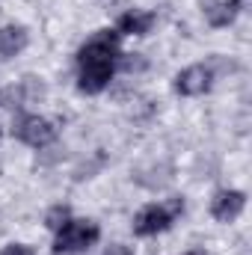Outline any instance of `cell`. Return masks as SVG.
Returning a JSON list of instances; mask_svg holds the SVG:
<instances>
[{"label":"cell","instance_id":"obj_8","mask_svg":"<svg viewBox=\"0 0 252 255\" xmlns=\"http://www.w3.org/2000/svg\"><path fill=\"white\" fill-rule=\"evenodd\" d=\"M154 12H145V9H130L125 12L122 18H119V24H116V33H125V36H145V33H151V27H154Z\"/></svg>","mask_w":252,"mask_h":255},{"label":"cell","instance_id":"obj_15","mask_svg":"<svg viewBox=\"0 0 252 255\" xmlns=\"http://www.w3.org/2000/svg\"><path fill=\"white\" fill-rule=\"evenodd\" d=\"M184 255H208L205 250H190V253H184Z\"/></svg>","mask_w":252,"mask_h":255},{"label":"cell","instance_id":"obj_3","mask_svg":"<svg viewBox=\"0 0 252 255\" xmlns=\"http://www.w3.org/2000/svg\"><path fill=\"white\" fill-rule=\"evenodd\" d=\"M101 238L98 223L92 220H68L65 226L57 229V241H54V253L57 255H77L86 253L89 247H95Z\"/></svg>","mask_w":252,"mask_h":255},{"label":"cell","instance_id":"obj_5","mask_svg":"<svg viewBox=\"0 0 252 255\" xmlns=\"http://www.w3.org/2000/svg\"><path fill=\"white\" fill-rule=\"evenodd\" d=\"M45 98V83L33 74H27L18 86H6L0 89V107L6 110H18V107H27V104H39Z\"/></svg>","mask_w":252,"mask_h":255},{"label":"cell","instance_id":"obj_14","mask_svg":"<svg viewBox=\"0 0 252 255\" xmlns=\"http://www.w3.org/2000/svg\"><path fill=\"white\" fill-rule=\"evenodd\" d=\"M104 255H133V253H130L127 247H122V244H113V247H110Z\"/></svg>","mask_w":252,"mask_h":255},{"label":"cell","instance_id":"obj_11","mask_svg":"<svg viewBox=\"0 0 252 255\" xmlns=\"http://www.w3.org/2000/svg\"><path fill=\"white\" fill-rule=\"evenodd\" d=\"M71 220V211H68V205H54L48 214H45V226L51 229V232H57L60 226H65Z\"/></svg>","mask_w":252,"mask_h":255},{"label":"cell","instance_id":"obj_16","mask_svg":"<svg viewBox=\"0 0 252 255\" xmlns=\"http://www.w3.org/2000/svg\"><path fill=\"white\" fill-rule=\"evenodd\" d=\"M0 136H3V130H0Z\"/></svg>","mask_w":252,"mask_h":255},{"label":"cell","instance_id":"obj_6","mask_svg":"<svg viewBox=\"0 0 252 255\" xmlns=\"http://www.w3.org/2000/svg\"><path fill=\"white\" fill-rule=\"evenodd\" d=\"M211 83H214V71H211V65H187L184 71H178V77H175V92H181V95H205L208 89H211Z\"/></svg>","mask_w":252,"mask_h":255},{"label":"cell","instance_id":"obj_12","mask_svg":"<svg viewBox=\"0 0 252 255\" xmlns=\"http://www.w3.org/2000/svg\"><path fill=\"white\" fill-rule=\"evenodd\" d=\"M0 255H36V250H33V247H27V244H9Z\"/></svg>","mask_w":252,"mask_h":255},{"label":"cell","instance_id":"obj_7","mask_svg":"<svg viewBox=\"0 0 252 255\" xmlns=\"http://www.w3.org/2000/svg\"><path fill=\"white\" fill-rule=\"evenodd\" d=\"M247 208V193L241 190H220L211 199V217L220 220V223H232L244 214Z\"/></svg>","mask_w":252,"mask_h":255},{"label":"cell","instance_id":"obj_4","mask_svg":"<svg viewBox=\"0 0 252 255\" xmlns=\"http://www.w3.org/2000/svg\"><path fill=\"white\" fill-rule=\"evenodd\" d=\"M12 133L15 139H21L24 145H33V148H45L57 139V125L42 119V116H21L15 119L12 125Z\"/></svg>","mask_w":252,"mask_h":255},{"label":"cell","instance_id":"obj_2","mask_svg":"<svg viewBox=\"0 0 252 255\" xmlns=\"http://www.w3.org/2000/svg\"><path fill=\"white\" fill-rule=\"evenodd\" d=\"M181 214H184V199H181V196H169V199L160 202V205H145V208L133 217V235H139V238L160 235V232H166Z\"/></svg>","mask_w":252,"mask_h":255},{"label":"cell","instance_id":"obj_1","mask_svg":"<svg viewBox=\"0 0 252 255\" xmlns=\"http://www.w3.org/2000/svg\"><path fill=\"white\" fill-rule=\"evenodd\" d=\"M119 65V33L98 30L77 54V86L86 95H98L107 89L113 71Z\"/></svg>","mask_w":252,"mask_h":255},{"label":"cell","instance_id":"obj_10","mask_svg":"<svg viewBox=\"0 0 252 255\" xmlns=\"http://www.w3.org/2000/svg\"><path fill=\"white\" fill-rule=\"evenodd\" d=\"M244 0H217L211 6H205V18L211 27H229L238 15H241Z\"/></svg>","mask_w":252,"mask_h":255},{"label":"cell","instance_id":"obj_9","mask_svg":"<svg viewBox=\"0 0 252 255\" xmlns=\"http://www.w3.org/2000/svg\"><path fill=\"white\" fill-rule=\"evenodd\" d=\"M27 42H30L27 27H21V24H6V27L0 30V57H3V60L18 57V54L27 48Z\"/></svg>","mask_w":252,"mask_h":255},{"label":"cell","instance_id":"obj_13","mask_svg":"<svg viewBox=\"0 0 252 255\" xmlns=\"http://www.w3.org/2000/svg\"><path fill=\"white\" fill-rule=\"evenodd\" d=\"M122 68H125V71H133V68H145V63H142L136 54H127L125 60H122Z\"/></svg>","mask_w":252,"mask_h":255}]
</instances>
